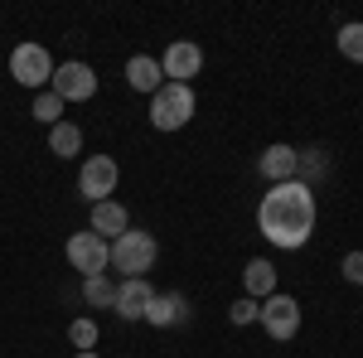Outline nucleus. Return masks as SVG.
Instances as JSON below:
<instances>
[{
	"mask_svg": "<svg viewBox=\"0 0 363 358\" xmlns=\"http://www.w3.org/2000/svg\"><path fill=\"white\" fill-rule=\"evenodd\" d=\"M257 320H262V330L272 334V339H296V330H301V305L291 301V296H267Z\"/></svg>",
	"mask_w": 363,
	"mask_h": 358,
	"instance_id": "0eeeda50",
	"label": "nucleus"
},
{
	"mask_svg": "<svg viewBox=\"0 0 363 358\" xmlns=\"http://www.w3.org/2000/svg\"><path fill=\"white\" fill-rule=\"evenodd\" d=\"M34 116L49 121V126H58V116H63V97H58V92H39V97H34Z\"/></svg>",
	"mask_w": 363,
	"mask_h": 358,
	"instance_id": "6ab92c4d",
	"label": "nucleus"
},
{
	"mask_svg": "<svg viewBox=\"0 0 363 358\" xmlns=\"http://www.w3.org/2000/svg\"><path fill=\"white\" fill-rule=\"evenodd\" d=\"M242 286H247V301H257V296H262V301H267V296H277V267H272V262H262V257L247 262Z\"/></svg>",
	"mask_w": 363,
	"mask_h": 358,
	"instance_id": "2eb2a0df",
	"label": "nucleus"
},
{
	"mask_svg": "<svg viewBox=\"0 0 363 358\" xmlns=\"http://www.w3.org/2000/svg\"><path fill=\"white\" fill-rule=\"evenodd\" d=\"M194 116V87L189 83H160V92L150 97V121L155 131H179Z\"/></svg>",
	"mask_w": 363,
	"mask_h": 358,
	"instance_id": "f03ea898",
	"label": "nucleus"
},
{
	"mask_svg": "<svg viewBox=\"0 0 363 358\" xmlns=\"http://www.w3.org/2000/svg\"><path fill=\"white\" fill-rule=\"evenodd\" d=\"M150 301H155V291L145 286V276H136V281H121L116 286V315L121 320H145V310H150Z\"/></svg>",
	"mask_w": 363,
	"mask_h": 358,
	"instance_id": "9b49d317",
	"label": "nucleus"
},
{
	"mask_svg": "<svg viewBox=\"0 0 363 358\" xmlns=\"http://www.w3.org/2000/svg\"><path fill=\"white\" fill-rule=\"evenodd\" d=\"M112 262H116V272L126 276V281H136V276H145L150 267H155V237L150 233H121L112 242Z\"/></svg>",
	"mask_w": 363,
	"mask_h": 358,
	"instance_id": "7ed1b4c3",
	"label": "nucleus"
},
{
	"mask_svg": "<svg viewBox=\"0 0 363 358\" xmlns=\"http://www.w3.org/2000/svg\"><path fill=\"white\" fill-rule=\"evenodd\" d=\"M78 189H83V198H92V203H107L116 194V160L112 155H92V160H83V169H78Z\"/></svg>",
	"mask_w": 363,
	"mask_h": 358,
	"instance_id": "423d86ee",
	"label": "nucleus"
},
{
	"mask_svg": "<svg viewBox=\"0 0 363 358\" xmlns=\"http://www.w3.org/2000/svg\"><path fill=\"white\" fill-rule=\"evenodd\" d=\"M257 169H262L272 184H291V179L301 174V150H291V145H267L262 160H257Z\"/></svg>",
	"mask_w": 363,
	"mask_h": 358,
	"instance_id": "9d476101",
	"label": "nucleus"
},
{
	"mask_svg": "<svg viewBox=\"0 0 363 358\" xmlns=\"http://www.w3.org/2000/svg\"><path fill=\"white\" fill-rule=\"evenodd\" d=\"M68 262H73V272L87 276H102L112 267V242L107 237H97V233H73L68 237Z\"/></svg>",
	"mask_w": 363,
	"mask_h": 358,
	"instance_id": "20e7f679",
	"label": "nucleus"
},
{
	"mask_svg": "<svg viewBox=\"0 0 363 358\" xmlns=\"http://www.w3.org/2000/svg\"><path fill=\"white\" fill-rule=\"evenodd\" d=\"M49 92H58L63 102H87V97L97 92V73H92L87 63H63V68H54Z\"/></svg>",
	"mask_w": 363,
	"mask_h": 358,
	"instance_id": "6e6552de",
	"label": "nucleus"
},
{
	"mask_svg": "<svg viewBox=\"0 0 363 358\" xmlns=\"http://www.w3.org/2000/svg\"><path fill=\"white\" fill-rule=\"evenodd\" d=\"M257 315H262V305L247 301V296H242V301H233V310H228V320H233V325H257Z\"/></svg>",
	"mask_w": 363,
	"mask_h": 358,
	"instance_id": "412c9836",
	"label": "nucleus"
},
{
	"mask_svg": "<svg viewBox=\"0 0 363 358\" xmlns=\"http://www.w3.org/2000/svg\"><path fill=\"white\" fill-rule=\"evenodd\" d=\"M160 78H165V73H160V63L150 54H136L126 63V83L136 87V92H150V97H155V92H160Z\"/></svg>",
	"mask_w": 363,
	"mask_h": 358,
	"instance_id": "4468645a",
	"label": "nucleus"
},
{
	"mask_svg": "<svg viewBox=\"0 0 363 358\" xmlns=\"http://www.w3.org/2000/svg\"><path fill=\"white\" fill-rule=\"evenodd\" d=\"M73 358H97V354H73Z\"/></svg>",
	"mask_w": 363,
	"mask_h": 358,
	"instance_id": "b1692460",
	"label": "nucleus"
},
{
	"mask_svg": "<svg viewBox=\"0 0 363 358\" xmlns=\"http://www.w3.org/2000/svg\"><path fill=\"white\" fill-rule=\"evenodd\" d=\"M126 228H131V218H126V208H121L116 198L92 203V233H97V237H121Z\"/></svg>",
	"mask_w": 363,
	"mask_h": 358,
	"instance_id": "ddd939ff",
	"label": "nucleus"
},
{
	"mask_svg": "<svg viewBox=\"0 0 363 358\" xmlns=\"http://www.w3.org/2000/svg\"><path fill=\"white\" fill-rule=\"evenodd\" d=\"M145 320H150L155 330H174V325H184V320H189V301H184L179 291H165V296H155V301H150Z\"/></svg>",
	"mask_w": 363,
	"mask_h": 358,
	"instance_id": "f8f14e48",
	"label": "nucleus"
},
{
	"mask_svg": "<svg viewBox=\"0 0 363 358\" xmlns=\"http://www.w3.org/2000/svg\"><path fill=\"white\" fill-rule=\"evenodd\" d=\"M83 301H87V305H97V310L116 305V281H112L107 272H102V276H87V281H83Z\"/></svg>",
	"mask_w": 363,
	"mask_h": 358,
	"instance_id": "f3484780",
	"label": "nucleus"
},
{
	"mask_svg": "<svg viewBox=\"0 0 363 358\" xmlns=\"http://www.w3.org/2000/svg\"><path fill=\"white\" fill-rule=\"evenodd\" d=\"M344 281L363 286V252H349V257H344Z\"/></svg>",
	"mask_w": 363,
	"mask_h": 358,
	"instance_id": "4be33fe9",
	"label": "nucleus"
},
{
	"mask_svg": "<svg viewBox=\"0 0 363 358\" xmlns=\"http://www.w3.org/2000/svg\"><path fill=\"white\" fill-rule=\"evenodd\" d=\"M10 78L39 92V87H49V83H54V58L44 54L39 44H20V49L10 54Z\"/></svg>",
	"mask_w": 363,
	"mask_h": 358,
	"instance_id": "39448f33",
	"label": "nucleus"
},
{
	"mask_svg": "<svg viewBox=\"0 0 363 358\" xmlns=\"http://www.w3.org/2000/svg\"><path fill=\"white\" fill-rule=\"evenodd\" d=\"M339 54L363 63V25H344L339 29Z\"/></svg>",
	"mask_w": 363,
	"mask_h": 358,
	"instance_id": "a211bd4d",
	"label": "nucleus"
},
{
	"mask_svg": "<svg viewBox=\"0 0 363 358\" xmlns=\"http://www.w3.org/2000/svg\"><path fill=\"white\" fill-rule=\"evenodd\" d=\"M49 150H54L58 160H73V155L83 150V131H78L73 121H58L54 131H49Z\"/></svg>",
	"mask_w": 363,
	"mask_h": 358,
	"instance_id": "dca6fc26",
	"label": "nucleus"
},
{
	"mask_svg": "<svg viewBox=\"0 0 363 358\" xmlns=\"http://www.w3.org/2000/svg\"><path fill=\"white\" fill-rule=\"evenodd\" d=\"M257 228H262L267 242H277L286 252L306 247L310 233H315V194H310V184H296V179L272 184V194L257 208Z\"/></svg>",
	"mask_w": 363,
	"mask_h": 358,
	"instance_id": "f257e3e1",
	"label": "nucleus"
},
{
	"mask_svg": "<svg viewBox=\"0 0 363 358\" xmlns=\"http://www.w3.org/2000/svg\"><path fill=\"white\" fill-rule=\"evenodd\" d=\"M68 339H73L78 354H92V344H97V325H92V320H73V325H68Z\"/></svg>",
	"mask_w": 363,
	"mask_h": 358,
	"instance_id": "aec40b11",
	"label": "nucleus"
},
{
	"mask_svg": "<svg viewBox=\"0 0 363 358\" xmlns=\"http://www.w3.org/2000/svg\"><path fill=\"white\" fill-rule=\"evenodd\" d=\"M199 68H203V49L189 44V39H174L165 49V58H160V73H165L169 83H189Z\"/></svg>",
	"mask_w": 363,
	"mask_h": 358,
	"instance_id": "1a4fd4ad",
	"label": "nucleus"
},
{
	"mask_svg": "<svg viewBox=\"0 0 363 358\" xmlns=\"http://www.w3.org/2000/svg\"><path fill=\"white\" fill-rule=\"evenodd\" d=\"M301 169L320 179V174H325V160H320V150H310V155H301Z\"/></svg>",
	"mask_w": 363,
	"mask_h": 358,
	"instance_id": "5701e85b",
	"label": "nucleus"
}]
</instances>
